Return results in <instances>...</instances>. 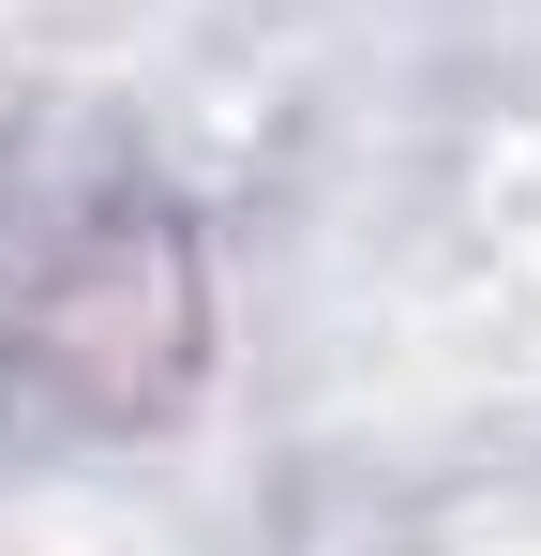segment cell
<instances>
[{
    "label": "cell",
    "instance_id": "obj_1",
    "mask_svg": "<svg viewBox=\"0 0 541 556\" xmlns=\"http://www.w3.org/2000/svg\"><path fill=\"white\" fill-rule=\"evenodd\" d=\"M196 241H180L166 211H105L61 271L30 286V316H15V346L30 376H61L90 421H151L180 406V376H196Z\"/></svg>",
    "mask_w": 541,
    "mask_h": 556
}]
</instances>
